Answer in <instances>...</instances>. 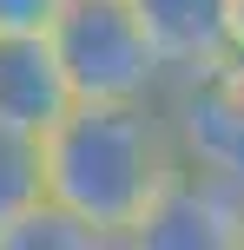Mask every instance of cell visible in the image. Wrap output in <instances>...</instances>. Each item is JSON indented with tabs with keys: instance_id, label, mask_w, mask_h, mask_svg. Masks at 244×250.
Masks as SVG:
<instances>
[{
	"instance_id": "obj_1",
	"label": "cell",
	"mask_w": 244,
	"mask_h": 250,
	"mask_svg": "<svg viewBox=\"0 0 244 250\" xmlns=\"http://www.w3.org/2000/svg\"><path fill=\"white\" fill-rule=\"evenodd\" d=\"M172 171H178V138L165 99H73L40 132L46 198L92 224L99 244H132Z\"/></svg>"
},
{
	"instance_id": "obj_10",
	"label": "cell",
	"mask_w": 244,
	"mask_h": 250,
	"mask_svg": "<svg viewBox=\"0 0 244 250\" xmlns=\"http://www.w3.org/2000/svg\"><path fill=\"white\" fill-rule=\"evenodd\" d=\"M224 13H231V60L244 66V0H224Z\"/></svg>"
},
{
	"instance_id": "obj_9",
	"label": "cell",
	"mask_w": 244,
	"mask_h": 250,
	"mask_svg": "<svg viewBox=\"0 0 244 250\" xmlns=\"http://www.w3.org/2000/svg\"><path fill=\"white\" fill-rule=\"evenodd\" d=\"M60 0H0V33H46Z\"/></svg>"
},
{
	"instance_id": "obj_4",
	"label": "cell",
	"mask_w": 244,
	"mask_h": 250,
	"mask_svg": "<svg viewBox=\"0 0 244 250\" xmlns=\"http://www.w3.org/2000/svg\"><path fill=\"white\" fill-rule=\"evenodd\" d=\"M139 250H238L244 244V191L211 171L178 165L145 224L132 230Z\"/></svg>"
},
{
	"instance_id": "obj_6",
	"label": "cell",
	"mask_w": 244,
	"mask_h": 250,
	"mask_svg": "<svg viewBox=\"0 0 244 250\" xmlns=\"http://www.w3.org/2000/svg\"><path fill=\"white\" fill-rule=\"evenodd\" d=\"M66 105H73V86L53 60V40L46 33H0V125L40 138Z\"/></svg>"
},
{
	"instance_id": "obj_5",
	"label": "cell",
	"mask_w": 244,
	"mask_h": 250,
	"mask_svg": "<svg viewBox=\"0 0 244 250\" xmlns=\"http://www.w3.org/2000/svg\"><path fill=\"white\" fill-rule=\"evenodd\" d=\"M126 7L145 26L172 86L231 66V13H224V0H126Z\"/></svg>"
},
{
	"instance_id": "obj_2",
	"label": "cell",
	"mask_w": 244,
	"mask_h": 250,
	"mask_svg": "<svg viewBox=\"0 0 244 250\" xmlns=\"http://www.w3.org/2000/svg\"><path fill=\"white\" fill-rule=\"evenodd\" d=\"M46 40L73 99H165L172 86L126 0H60Z\"/></svg>"
},
{
	"instance_id": "obj_7",
	"label": "cell",
	"mask_w": 244,
	"mask_h": 250,
	"mask_svg": "<svg viewBox=\"0 0 244 250\" xmlns=\"http://www.w3.org/2000/svg\"><path fill=\"white\" fill-rule=\"evenodd\" d=\"M40 198H46V178H40V138L0 125V230H7L13 217H26Z\"/></svg>"
},
{
	"instance_id": "obj_8",
	"label": "cell",
	"mask_w": 244,
	"mask_h": 250,
	"mask_svg": "<svg viewBox=\"0 0 244 250\" xmlns=\"http://www.w3.org/2000/svg\"><path fill=\"white\" fill-rule=\"evenodd\" d=\"M0 250H106L92 237V224H79L66 204L40 198L26 217H13L7 230H0Z\"/></svg>"
},
{
	"instance_id": "obj_3",
	"label": "cell",
	"mask_w": 244,
	"mask_h": 250,
	"mask_svg": "<svg viewBox=\"0 0 244 250\" xmlns=\"http://www.w3.org/2000/svg\"><path fill=\"white\" fill-rule=\"evenodd\" d=\"M165 119L178 138V165L211 171L244 191V66H218L205 79L165 86Z\"/></svg>"
}]
</instances>
